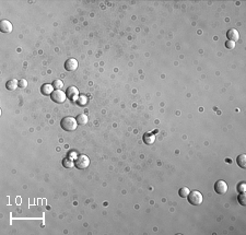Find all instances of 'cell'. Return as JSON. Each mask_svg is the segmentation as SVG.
Here are the masks:
<instances>
[{
	"instance_id": "1",
	"label": "cell",
	"mask_w": 246,
	"mask_h": 235,
	"mask_svg": "<svg viewBox=\"0 0 246 235\" xmlns=\"http://www.w3.org/2000/svg\"><path fill=\"white\" fill-rule=\"evenodd\" d=\"M77 120L76 118L70 117V116H67V117L63 118V120L60 121V126L61 128L66 131H74L76 130L77 128Z\"/></svg>"
},
{
	"instance_id": "2",
	"label": "cell",
	"mask_w": 246,
	"mask_h": 235,
	"mask_svg": "<svg viewBox=\"0 0 246 235\" xmlns=\"http://www.w3.org/2000/svg\"><path fill=\"white\" fill-rule=\"evenodd\" d=\"M187 198H188L189 204H193V206H200L202 204V193L198 190H194L189 193Z\"/></svg>"
},
{
	"instance_id": "3",
	"label": "cell",
	"mask_w": 246,
	"mask_h": 235,
	"mask_svg": "<svg viewBox=\"0 0 246 235\" xmlns=\"http://www.w3.org/2000/svg\"><path fill=\"white\" fill-rule=\"evenodd\" d=\"M74 165H76L78 168H80V170H84V168H86V167L90 165V159L86 157V155L81 154V155H79L76 159Z\"/></svg>"
},
{
	"instance_id": "4",
	"label": "cell",
	"mask_w": 246,
	"mask_h": 235,
	"mask_svg": "<svg viewBox=\"0 0 246 235\" xmlns=\"http://www.w3.org/2000/svg\"><path fill=\"white\" fill-rule=\"evenodd\" d=\"M50 97H52V99L54 101V102L61 104V103L65 102L66 99H67V94H66L63 91H61V90H55V91L52 93Z\"/></svg>"
},
{
	"instance_id": "5",
	"label": "cell",
	"mask_w": 246,
	"mask_h": 235,
	"mask_svg": "<svg viewBox=\"0 0 246 235\" xmlns=\"http://www.w3.org/2000/svg\"><path fill=\"white\" fill-rule=\"evenodd\" d=\"M215 190L219 195H223L228 191V184L225 183L224 180H218L215 184Z\"/></svg>"
},
{
	"instance_id": "6",
	"label": "cell",
	"mask_w": 246,
	"mask_h": 235,
	"mask_svg": "<svg viewBox=\"0 0 246 235\" xmlns=\"http://www.w3.org/2000/svg\"><path fill=\"white\" fill-rule=\"evenodd\" d=\"M77 68H78V61L74 58H69L66 60L65 69L67 71H74Z\"/></svg>"
},
{
	"instance_id": "7",
	"label": "cell",
	"mask_w": 246,
	"mask_h": 235,
	"mask_svg": "<svg viewBox=\"0 0 246 235\" xmlns=\"http://www.w3.org/2000/svg\"><path fill=\"white\" fill-rule=\"evenodd\" d=\"M0 31L2 33H11L12 32V24L8 20H2L0 23Z\"/></svg>"
},
{
	"instance_id": "8",
	"label": "cell",
	"mask_w": 246,
	"mask_h": 235,
	"mask_svg": "<svg viewBox=\"0 0 246 235\" xmlns=\"http://www.w3.org/2000/svg\"><path fill=\"white\" fill-rule=\"evenodd\" d=\"M226 36H228L229 41H232V42H234V43H235L236 41H238V38H240V34H238V32L236 31L235 29L229 30L228 33H226Z\"/></svg>"
},
{
	"instance_id": "9",
	"label": "cell",
	"mask_w": 246,
	"mask_h": 235,
	"mask_svg": "<svg viewBox=\"0 0 246 235\" xmlns=\"http://www.w3.org/2000/svg\"><path fill=\"white\" fill-rule=\"evenodd\" d=\"M143 142L146 144H153L154 143V141H155V136L153 135V133H150V132H147V133H144L143 135Z\"/></svg>"
},
{
	"instance_id": "10",
	"label": "cell",
	"mask_w": 246,
	"mask_h": 235,
	"mask_svg": "<svg viewBox=\"0 0 246 235\" xmlns=\"http://www.w3.org/2000/svg\"><path fill=\"white\" fill-rule=\"evenodd\" d=\"M41 91L44 95H52V93L54 92V86H52V84H44V85H42Z\"/></svg>"
},
{
	"instance_id": "11",
	"label": "cell",
	"mask_w": 246,
	"mask_h": 235,
	"mask_svg": "<svg viewBox=\"0 0 246 235\" xmlns=\"http://www.w3.org/2000/svg\"><path fill=\"white\" fill-rule=\"evenodd\" d=\"M19 86V81H16V80H9L7 83H5V88H7V90H9V91H14V90L16 89Z\"/></svg>"
},
{
	"instance_id": "12",
	"label": "cell",
	"mask_w": 246,
	"mask_h": 235,
	"mask_svg": "<svg viewBox=\"0 0 246 235\" xmlns=\"http://www.w3.org/2000/svg\"><path fill=\"white\" fill-rule=\"evenodd\" d=\"M66 94H67V96H69L70 99H74L76 96H78V89L74 88V86H69L68 90L66 91Z\"/></svg>"
},
{
	"instance_id": "13",
	"label": "cell",
	"mask_w": 246,
	"mask_h": 235,
	"mask_svg": "<svg viewBox=\"0 0 246 235\" xmlns=\"http://www.w3.org/2000/svg\"><path fill=\"white\" fill-rule=\"evenodd\" d=\"M76 120H77V124H78V125L83 126V125H86V124H88L89 118H88V116L86 115H84V114H80V115L77 116Z\"/></svg>"
},
{
	"instance_id": "14",
	"label": "cell",
	"mask_w": 246,
	"mask_h": 235,
	"mask_svg": "<svg viewBox=\"0 0 246 235\" xmlns=\"http://www.w3.org/2000/svg\"><path fill=\"white\" fill-rule=\"evenodd\" d=\"M236 162H237V164L240 167L245 168L246 167V155L245 154H240V155L236 157Z\"/></svg>"
},
{
	"instance_id": "15",
	"label": "cell",
	"mask_w": 246,
	"mask_h": 235,
	"mask_svg": "<svg viewBox=\"0 0 246 235\" xmlns=\"http://www.w3.org/2000/svg\"><path fill=\"white\" fill-rule=\"evenodd\" d=\"M61 163H63V166L66 167V168H71V167L74 165V160L71 159V157H65Z\"/></svg>"
},
{
	"instance_id": "16",
	"label": "cell",
	"mask_w": 246,
	"mask_h": 235,
	"mask_svg": "<svg viewBox=\"0 0 246 235\" xmlns=\"http://www.w3.org/2000/svg\"><path fill=\"white\" fill-rule=\"evenodd\" d=\"M189 189L187 187H183L179 189V191H178V195H179V197H182V198H186V197L189 195Z\"/></svg>"
},
{
	"instance_id": "17",
	"label": "cell",
	"mask_w": 246,
	"mask_h": 235,
	"mask_svg": "<svg viewBox=\"0 0 246 235\" xmlns=\"http://www.w3.org/2000/svg\"><path fill=\"white\" fill-rule=\"evenodd\" d=\"M237 200H238V202H240V204H241V206H246V197H245V193H240V196L237 197Z\"/></svg>"
},
{
	"instance_id": "18",
	"label": "cell",
	"mask_w": 246,
	"mask_h": 235,
	"mask_svg": "<svg viewBox=\"0 0 246 235\" xmlns=\"http://www.w3.org/2000/svg\"><path fill=\"white\" fill-rule=\"evenodd\" d=\"M52 86H54L56 90H60L63 86V82L61 81V80H55V81L52 82Z\"/></svg>"
},
{
	"instance_id": "19",
	"label": "cell",
	"mask_w": 246,
	"mask_h": 235,
	"mask_svg": "<svg viewBox=\"0 0 246 235\" xmlns=\"http://www.w3.org/2000/svg\"><path fill=\"white\" fill-rule=\"evenodd\" d=\"M225 47H226V48H228V49H233L234 47H235V43L234 42H232V41H226V42H225Z\"/></svg>"
},
{
	"instance_id": "20",
	"label": "cell",
	"mask_w": 246,
	"mask_h": 235,
	"mask_svg": "<svg viewBox=\"0 0 246 235\" xmlns=\"http://www.w3.org/2000/svg\"><path fill=\"white\" fill-rule=\"evenodd\" d=\"M26 86H27V81H26L25 79H21V80H19V88H21V89H25Z\"/></svg>"
},
{
	"instance_id": "21",
	"label": "cell",
	"mask_w": 246,
	"mask_h": 235,
	"mask_svg": "<svg viewBox=\"0 0 246 235\" xmlns=\"http://www.w3.org/2000/svg\"><path fill=\"white\" fill-rule=\"evenodd\" d=\"M245 187H246L245 183L238 184V186H237V190L240 191V193H245Z\"/></svg>"
}]
</instances>
